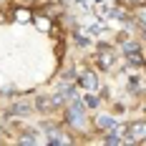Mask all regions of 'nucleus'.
Returning a JSON list of instances; mask_svg holds the SVG:
<instances>
[{"label":"nucleus","mask_w":146,"mask_h":146,"mask_svg":"<svg viewBox=\"0 0 146 146\" xmlns=\"http://www.w3.org/2000/svg\"><path fill=\"white\" fill-rule=\"evenodd\" d=\"M66 116H68V121H71L73 126H81V123H83V101H76L71 108H68Z\"/></svg>","instance_id":"1"},{"label":"nucleus","mask_w":146,"mask_h":146,"mask_svg":"<svg viewBox=\"0 0 146 146\" xmlns=\"http://www.w3.org/2000/svg\"><path fill=\"white\" fill-rule=\"evenodd\" d=\"M123 53H126V58L131 60L133 66H139V63H141V48H139L136 43H129L126 48H123Z\"/></svg>","instance_id":"2"},{"label":"nucleus","mask_w":146,"mask_h":146,"mask_svg":"<svg viewBox=\"0 0 146 146\" xmlns=\"http://www.w3.org/2000/svg\"><path fill=\"white\" fill-rule=\"evenodd\" d=\"M129 139H131V141L146 139V123H133V126H129Z\"/></svg>","instance_id":"3"},{"label":"nucleus","mask_w":146,"mask_h":146,"mask_svg":"<svg viewBox=\"0 0 146 146\" xmlns=\"http://www.w3.org/2000/svg\"><path fill=\"white\" fill-rule=\"evenodd\" d=\"M81 86L88 88V91H96V86H98V78H96V73L86 71L83 76H81Z\"/></svg>","instance_id":"4"},{"label":"nucleus","mask_w":146,"mask_h":146,"mask_svg":"<svg viewBox=\"0 0 146 146\" xmlns=\"http://www.w3.org/2000/svg\"><path fill=\"white\" fill-rule=\"evenodd\" d=\"M103 50L98 53V63H101L103 68H111V63H113V53L108 50V45H101Z\"/></svg>","instance_id":"5"},{"label":"nucleus","mask_w":146,"mask_h":146,"mask_svg":"<svg viewBox=\"0 0 146 146\" xmlns=\"http://www.w3.org/2000/svg\"><path fill=\"white\" fill-rule=\"evenodd\" d=\"M98 129H101V131H116V121H113V118L111 116H98Z\"/></svg>","instance_id":"6"},{"label":"nucleus","mask_w":146,"mask_h":146,"mask_svg":"<svg viewBox=\"0 0 146 146\" xmlns=\"http://www.w3.org/2000/svg\"><path fill=\"white\" fill-rule=\"evenodd\" d=\"M48 141H50V144H66L68 139H66L60 131H56V129H48Z\"/></svg>","instance_id":"7"},{"label":"nucleus","mask_w":146,"mask_h":146,"mask_svg":"<svg viewBox=\"0 0 146 146\" xmlns=\"http://www.w3.org/2000/svg\"><path fill=\"white\" fill-rule=\"evenodd\" d=\"M30 106H25V103H20V106H13V113H28Z\"/></svg>","instance_id":"8"},{"label":"nucleus","mask_w":146,"mask_h":146,"mask_svg":"<svg viewBox=\"0 0 146 146\" xmlns=\"http://www.w3.org/2000/svg\"><path fill=\"white\" fill-rule=\"evenodd\" d=\"M76 43H78V45H88V38H86V35H81V33H76Z\"/></svg>","instance_id":"9"},{"label":"nucleus","mask_w":146,"mask_h":146,"mask_svg":"<svg viewBox=\"0 0 146 146\" xmlns=\"http://www.w3.org/2000/svg\"><path fill=\"white\" fill-rule=\"evenodd\" d=\"M86 106H91V108L98 106V98H96V96H88V98H86Z\"/></svg>","instance_id":"10"},{"label":"nucleus","mask_w":146,"mask_h":146,"mask_svg":"<svg viewBox=\"0 0 146 146\" xmlns=\"http://www.w3.org/2000/svg\"><path fill=\"white\" fill-rule=\"evenodd\" d=\"M45 106H48V98H38V108L40 111H45Z\"/></svg>","instance_id":"11"},{"label":"nucleus","mask_w":146,"mask_h":146,"mask_svg":"<svg viewBox=\"0 0 146 146\" xmlns=\"http://www.w3.org/2000/svg\"><path fill=\"white\" fill-rule=\"evenodd\" d=\"M106 141H108V144H121V136H108Z\"/></svg>","instance_id":"12"},{"label":"nucleus","mask_w":146,"mask_h":146,"mask_svg":"<svg viewBox=\"0 0 146 146\" xmlns=\"http://www.w3.org/2000/svg\"><path fill=\"white\" fill-rule=\"evenodd\" d=\"M141 20H144V23H146V10H141Z\"/></svg>","instance_id":"13"}]
</instances>
